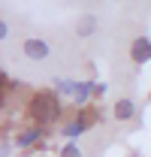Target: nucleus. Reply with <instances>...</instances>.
<instances>
[{
  "label": "nucleus",
  "instance_id": "obj_1",
  "mask_svg": "<svg viewBox=\"0 0 151 157\" xmlns=\"http://www.w3.org/2000/svg\"><path fill=\"white\" fill-rule=\"evenodd\" d=\"M27 112H30V118H33L37 127H48V124H55L57 118H60L64 103H60V97H57L55 91H37L30 97V103H27Z\"/></svg>",
  "mask_w": 151,
  "mask_h": 157
},
{
  "label": "nucleus",
  "instance_id": "obj_2",
  "mask_svg": "<svg viewBox=\"0 0 151 157\" xmlns=\"http://www.w3.org/2000/svg\"><path fill=\"white\" fill-rule=\"evenodd\" d=\"M21 55L27 60H45V58H52V45L39 36H27L21 42Z\"/></svg>",
  "mask_w": 151,
  "mask_h": 157
},
{
  "label": "nucleus",
  "instance_id": "obj_3",
  "mask_svg": "<svg viewBox=\"0 0 151 157\" xmlns=\"http://www.w3.org/2000/svg\"><path fill=\"white\" fill-rule=\"evenodd\" d=\"M91 124H94V118L88 115V112H79L76 118H70V121L64 124V130H60V133L67 136V142H76L82 133H88V127H91Z\"/></svg>",
  "mask_w": 151,
  "mask_h": 157
},
{
  "label": "nucleus",
  "instance_id": "obj_4",
  "mask_svg": "<svg viewBox=\"0 0 151 157\" xmlns=\"http://www.w3.org/2000/svg\"><path fill=\"white\" fill-rule=\"evenodd\" d=\"M130 60L136 67H142V63L151 60V36H136L130 42Z\"/></svg>",
  "mask_w": 151,
  "mask_h": 157
},
{
  "label": "nucleus",
  "instance_id": "obj_5",
  "mask_svg": "<svg viewBox=\"0 0 151 157\" xmlns=\"http://www.w3.org/2000/svg\"><path fill=\"white\" fill-rule=\"evenodd\" d=\"M136 112H139V109H136V103H133L130 97H121V100L112 106L115 121H121V124H124V121H133V118H136Z\"/></svg>",
  "mask_w": 151,
  "mask_h": 157
},
{
  "label": "nucleus",
  "instance_id": "obj_6",
  "mask_svg": "<svg viewBox=\"0 0 151 157\" xmlns=\"http://www.w3.org/2000/svg\"><path fill=\"white\" fill-rule=\"evenodd\" d=\"M42 133H45V127H37V124H33V127H27L24 133L15 136V145H18V148H30V145H37L39 139H42Z\"/></svg>",
  "mask_w": 151,
  "mask_h": 157
},
{
  "label": "nucleus",
  "instance_id": "obj_7",
  "mask_svg": "<svg viewBox=\"0 0 151 157\" xmlns=\"http://www.w3.org/2000/svg\"><path fill=\"white\" fill-rule=\"evenodd\" d=\"M94 30H97V15L94 12H82L79 21H76V33L79 36H91Z\"/></svg>",
  "mask_w": 151,
  "mask_h": 157
},
{
  "label": "nucleus",
  "instance_id": "obj_8",
  "mask_svg": "<svg viewBox=\"0 0 151 157\" xmlns=\"http://www.w3.org/2000/svg\"><path fill=\"white\" fill-rule=\"evenodd\" d=\"M60 157H85V154H82V148H79L76 142H67V145L60 148Z\"/></svg>",
  "mask_w": 151,
  "mask_h": 157
},
{
  "label": "nucleus",
  "instance_id": "obj_9",
  "mask_svg": "<svg viewBox=\"0 0 151 157\" xmlns=\"http://www.w3.org/2000/svg\"><path fill=\"white\" fill-rule=\"evenodd\" d=\"M0 39H9V21L0 18Z\"/></svg>",
  "mask_w": 151,
  "mask_h": 157
},
{
  "label": "nucleus",
  "instance_id": "obj_10",
  "mask_svg": "<svg viewBox=\"0 0 151 157\" xmlns=\"http://www.w3.org/2000/svg\"><path fill=\"white\" fill-rule=\"evenodd\" d=\"M9 151H12V145H9V139H3V157H9Z\"/></svg>",
  "mask_w": 151,
  "mask_h": 157
},
{
  "label": "nucleus",
  "instance_id": "obj_11",
  "mask_svg": "<svg viewBox=\"0 0 151 157\" xmlns=\"http://www.w3.org/2000/svg\"><path fill=\"white\" fill-rule=\"evenodd\" d=\"M148 97H151V94H148Z\"/></svg>",
  "mask_w": 151,
  "mask_h": 157
}]
</instances>
